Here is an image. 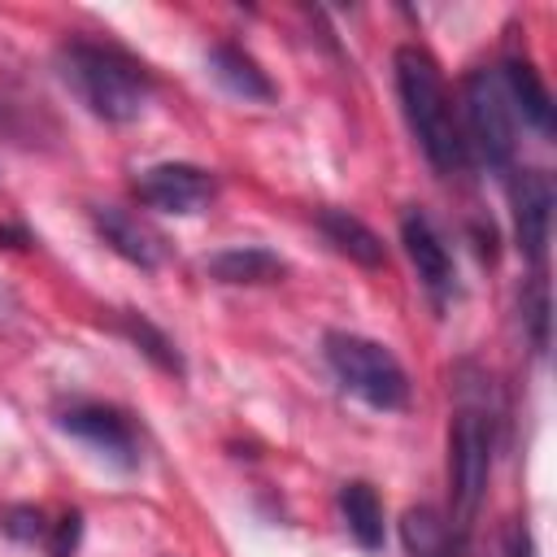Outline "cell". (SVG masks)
Returning a JSON list of instances; mask_svg holds the SVG:
<instances>
[{"label": "cell", "instance_id": "6da1fadb", "mask_svg": "<svg viewBox=\"0 0 557 557\" xmlns=\"http://www.w3.org/2000/svg\"><path fill=\"white\" fill-rule=\"evenodd\" d=\"M57 74L91 117L113 126L135 122L152 96L148 70L131 52L100 39H65L57 48Z\"/></svg>", "mask_w": 557, "mask_h": 557}, {"label": "cell", "instance_id": "7a4b0ae2", "mask_svg": "<svg viewBox=\"0 0 557 557\" xmlns=\"http://www.w3.org/2000/svg\"><path fill=\"white\" fill-rule=\"evenodd\" d=\"M396 70V96H400V113L426 157V165L440 178H453L466 170V139L453 113V96L444 87L440 65L418 48V44H400L392 57Z\"/></svg>", "mask_w": 557, "mask_h": 557}, {"label": "cell", "instance_id": "3957f363", "mask_svg": "<svg viewBox=\"0 0 557 557\" xmlns=\"http://www.w3.org/2000/svg\"><path fill=\"white\" fill-rule=\"evenodd\" d=\"M322 357H326L335 383L348 396H357L361 405H370L379 413H396L409 405V374L387 344H379L370 335H352V331H326Z\"/></svg>", "mask_w": 557, "mask_h": 557}, {"label": "cell", "instance_id": "277c9868", "mask_svg": "<svg viewBox=\"0 0 557 557\" xmlns=\"http://www.w3.org/2000/svg\"><path fill=\"white\" fill-rule=\"evenodd\" d=\"M448 426V496H453V531L466 535L483 496H487V474H492V413L466 392Z\"/></svg>", "mask_w": 557, "mask_h": 557}, {"label": "cell", "instance_id": "5b68a950", "mask_svg": "<svg viewBox=\"0 0 557 557\" xmlns=\"http://www.w3.org/2000/svg\"><path fill=\"white\" fill-rule=\"evenodd\" d=\"M461 109H466V135L479 152V161L496 174L513 170L518 157V131H513V109L505 100V87L496 70H470L461 83Z\"/></svg>", "mask_w": 557, "mask_h": 557}, {"label": "cell", "instance_id": "8992f818", "mask_svg": "<svg viewBox=\"0 0 557 557\" xmlns=\"http://www.w3.org/2000/svg\"><path fill=\"white\" fill-rule=\"evenodd\" d=\"M57 426L74 440H83L96 457H104L109 466L117 470H135L139 466V435H135V422L117 409V405H104V400H70L57 409Z\"/></svg>", "mask_w": 557, "mask_h": 557}, {"label": "cell", "instance_id": "52a82bcc", "mask_svg": "<svg viewBox=\"0 0 557 557\" xmlns=\"http://www.w3.org/2000/svg\"><path fill=\"white\" fill-rule=\"evenodd\" d=\"M135 196L139 205L157 209V213H174V218H191L200 209L213 205L218 196V178L191 161H161V165H148L139 178H135Z\"/></svg>", "mask_w": 557, "mask_h": 557}, {"label": "cell", "instance_id": "ba28073f", "mask_svg": "<svg viewBox=\"0 0 557 557\" xmlns=\"http://www.w3.org/2000/svg\"><path fill=\"white\" fill-rule=\"evenodd\" d=\"M400 244L418 270V283L426 287V296L435 305H448L457 296V265H453V252H448V244H444V235L426 209L409 205L400 213Z\"/></svg>", "mask_w": 557, "mask_h": 557}, {"label": "cell", "instance_id": "9c48e42d", "mask_svg": "<svg viewBox=\"0 0 557 557\" xmlns=\"http://www.w3.org/2000/svg\"><path fill=\"white\" fill-rule=\"evenodd\" d=\"M509 200H513V235H518V248L531 261V270L544 274L548 235H553V178L544 170H513Z\"/></svg>", "mask_w": 557, "mask_h": 557}, {"label": "cell", "instance_id": "30bf717a", "mask_svg": "<svg viewBox=\"0 0 557 557\" xmlns=\"http://www.w3.org/2000/svg\"><path fill=\"white\" fill-rule=\"evenodd\" d=\"M91 226L100 231V239H104L122 261H131V265H139V270H157V265H161V252H165L161 235H157L152 226H144L131 209H122V205H96V209H91Z\"/></svg>", "mask_w": 557, "mask_h": 557}, {"label": "cell", "instance_id": "8fae6325", "mask_svg": "<svg viewBox=\"0 0 557 557\" xmlns=\"http://www.w3.org/2000/svg\"><path fill=\"white\" fill-rule=\"evenodd\" d=\"M205 65H209L213 83H218L222 91L239 96V100H257V104H270V100H278V87H274V78H270V74L257 65V57H248V52H244L239 44H231V39H218V44L209 48Z\"/></svg>", "mask_w": 557, "mask_h": 557}, {"label": "cell", "instance_id": "7c38bea8", "mask_svg": "<svg viewBox=\"0 0 557 557\" xmlns=\"http://www.w3.org/2000/svg\"><path fill=\"white\" fill-rule=\"evenodd\" d=\"M496 78H500V87H505V100H509V109L513 113H522V122L535 131V135H553V96H548V87H544V78H540V70L527 61V57H505L500 61V70H496Z\"/></svg>", "mask_w": 557, "mask_h": 557}, {"label": "cell", "instance_id": "4fadbf2b", "mask_svg": "<svg viewBox=\"0 0 557 557\" xmlns=\"http://www.w3.org/2000/svg\"><path fill=\"white\" fill-rule=\"evenodd\" d=\"M318 231H322L326 244H331L335 252H344L348 261H357V265H366V270H383V265H387V248H383V239H379L357 213L326 205V209L318 213Z\"/></svg>", "mask_w": 557, "mask_h": 557}, {"label": "cell", "instance_id": "5bb4252c", "mask_svg": "<svg viewBox=\"0 0 557 557\" xmlns=\"http://www.w3.org/2000/svg\"><path fill=\"white\" fill-rule=\"evenodd\" d=\"M205 270L218 278V283H231V287H257V283H278L287 274V261L261 244H239V248H222L205 261Z\"/></svg>", "mask_w": 557, "mask_h": 557}, {"label": "cell", "instance_id": "9a60e30c", "mask_svg": "<svg viewBox=\"0 0 557 557\" xmlns=\"http://www.w3.org/2000/svg\"><path fill=\"white\" fill-rule=\"evenodd\" d=\"M400 540L409 557H457L461 535L448 527V518L435 505H409L400 518Z\"/></svg>", "mask_w": 557, "mask_h": 557}, {"label": "cell", "instance_id": "2e32d148", "mask_svg": "<svg viewBox=\"0 0 557 557\" xmlns=\"http://www.w3.org/2000/svg\"><path fill=\"white\" fill-rule=\"evenodd\" d=\"M339 513H344V527L357 540V548H366V553L383 548V540H387V531H383V500H379V492L366 479H348L339 487Z\"/></svg>", "mask_w": 557, "mask_h": 557}, {"label": "cell", "instance_id": "e0dca14e", "mask_svg": "<svg viewBox=\"0 0 557 557\" xmlns=\"http://www.w3.org/2000/svg\"><path fill=\"white\" fill-rule=\"evenodd\" d=\"M113 326H117V335H126L157 370H165V374H174V379H183L187 374V366H183V352L174 348V339L152 322V318H144V313H135V309H117V318H113Z\"/></svg>", "mask_w": 557, "mask_h": 557}, {"label": "cell", "instance_id": "ac0fdd59", "mask_svg": "<svg viewBox=\"0 0 557 557\" xmlns=\"http://www.w3.org/2000/svg\"><path fill=\"white\" fill-rule=\"evenodd\" d=\"M522 318L531 326V348L544 357L548 352V283H544V274H531V287L522 296Z\"/></svg>", "mask_w": 557, "mask_h": 557}, {"label": "cell", "instance_id": "d6986e66", "mask_svg": "<svg viewBox=\"0 0 557 557\" xmlns=\"http://www.w3.org/2000/svg\"><path fill=\"white\" fill-rule=\"evenodd\" d=\"M0 531H4L9 540H17V544H35V540H48L52 522H48L44 509H35V505H13V509L0 513Z\"/></svg>", "mask_w": 557, "mask_h": 557}, {"label": "cell", "instance_id": "ffe728a7", "mask_svg": "<svg viewBox=\"0 0 557 557\" xmlns=\"http://www.w3.org/2000/svg\"><path fill=\"white\" fill-rule=\"evenodd\" d=\"M78 535H83V513H61V522H52L48 531V557H74L78 553Z\"/></svg>", "mask_w": 557, "mask_h": 557}, {"label": "cell", "instance_id": "44dd1931", "mask_svg": "<svg viewBox=\"0 0 557 557\" xmlns=\"http://www.w3.org/2000/svg\"><path fill=\"white\" fill-rule=\"evenodd\" d=\"M509 557H535V548H531V535H527V527H513V531H509Z\"/></svg>", "mask_w": 557, "mask_h": 557}, {"label": "cell", "instance_id": "7402d4cb", "mask_svg": "<svg viewBox=\"0 0 557 557\" xmlns=\"http://www.w3.org/2000/svg\"><path fill=\"white\" fill-rule=\"evenodd\" d=\"M0 244L4 248H22V244H30V235L22 226H0Z\"/></svg>", "mask_w": 557, "mask_h": 557}]
</instances>
